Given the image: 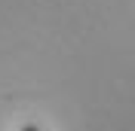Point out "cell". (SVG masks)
I'll return each instance as SVG.
<instances>
[{
	"label": "cell",
	"instance_id": "6da1fadb",
	"mask_svg": "<svg viewBox=\"0 0 135 131\" xmlns=\"http://www.w3.org/2000/svg\"><path fill=\"white\" fill-rule=\"evenodd\" d=\"M22 131H40V128H37V125H25Z\"/></svg>",
	"mask_w": 135,
	"mask_h": 131
}]
</instances>
